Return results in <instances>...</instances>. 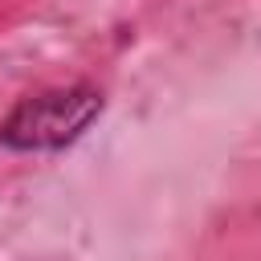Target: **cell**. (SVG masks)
I'll list each match as a JSON object with an SVG mask.
<instances>
[{
    "label": "cell",
    "mask_w": 261,
    "mask_h": 261,
    "mask_svg": "<svg viewBox=\"0 0 261 261\" xmlns=\"http://www.w3.org/2000/svg\"><path fill=\"white\" fill-rule=\"evenodd\" d=\"M102 110V94L90 86H73V90H45L37 98H24L12 118L0 130V143L16 147V151H45V147H61L69 139H77L94 114Z\"/></svg>",
    "instance_id": "obj_1"
}]
</instances>
